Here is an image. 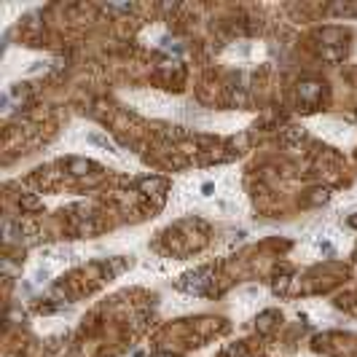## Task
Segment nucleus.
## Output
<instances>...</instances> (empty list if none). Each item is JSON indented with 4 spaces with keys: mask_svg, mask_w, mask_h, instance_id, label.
Masks as SVG:
<instances>
[{
    "mask_svg": "<svg viewBox=\"0 0 357 357\" xmlns=\"http://www.w3.org/2000/svg\"><path fill=\"white\" fill-rule=\"evenodd\" d=\"M207 271H199V274H188L183 282H180V287H185V290H194V293H204L207 287Z\"/></svg>",
    "mask_w": 357,
    "mask_h": 357,
    "instance_id": "obj_1",
    "label": "nucleus"
},
{
    "mask_svg": "<svg viewBox=\"0 0 357 357\" xmlns=\"http://www.w3.org/2000/svg\"><path fill=\"white\" fill-rule=\"evenodd\" d=\"M319 92H322V86L314 81H306L301 83V89H298V94H301V99H306V102H314V99L319 97Z\"/></svg>",
    "mask_w": 357,
    "mask_h": 357,
    "instance_id": "obj_2",
    "label": "nucleus"
},
{
    "mask_svg": "<svg viewBox=\"0 0 357 357\" xmlns=\"http://www.w3.org/2000/svg\"><path fill=\"white\" fill-rule=\"evenodd\" d=\"M73 175H86V169H92V161H83V159H73L70 161Z\"/></svg>",
    "mask_w": 357,
    "mask_h": 357,
    "instance_id": "obj_3",
    "label": "nucleus"
},
{
    "mask_svg": "<svg viewBox=\"0 0 357 357\" xmlns=\"http://www.w3.org/2000/svg\"><path fill=\"white\" fill-rule=\"evenodd\" d=\"M22 204H24V207H30V210H35V207H40V201H38V199H33V196H24Z\"/></svg>",
    "mask_w": 357,
    "mask_h": 357,
    "instance_id": "obj_4",
    "label": "nucleus"
}]
</instances>
